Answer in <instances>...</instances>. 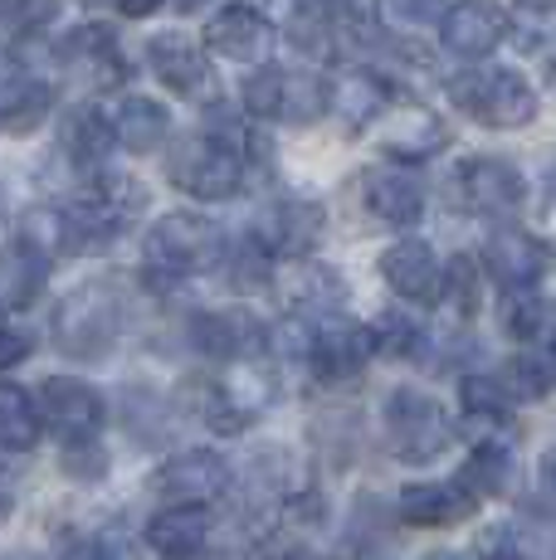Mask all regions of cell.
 I'll list each match as a JSON object with an SVG mask.
<instances>
[{
    "instance_id": "obj_1",
    "label": "cell",
    "mask_w": 556,
    "mask_h": 560,
    "mask_svg": "<svg viewBox=\"0 0 556 560\" xmlns=\"http://www.w3.org/2000/svg\"><path fill=\"white\" fill-rule=\"evenodd\" d=\"M123 337V293L113 278H89L73 283L55 303V341L63 357L73 361H99Z\"/></svg>"
},
{
    "instance_id": "obj_2",
    "label": "cell",
    "mask_w": 556,
    "mask_h": 560,
    "mask_svg": "<svg viewBox=\"0 0 556 560\" xmlns=\"http://www.w3.org/2000/svg\"><path fill=\"white\" fill-rule=\"evenodd\" d=\"M449 103L488 132H518L542 113L537 89L518 69H464L449 79Z\"/></svg>"
},
{
    "instance_id": "obj_3",
    "label": "cell",
    "mask_w": 556,
    "mask_h": 560,
    "mask_svg": "<svg viewBox=\"0 0 556 560\" xmlns=\"http://www.w3.org/2000/svg\"><path fill=\"white\" fill-rule=\"evenodd\" d=\"M244 142H230L220 132H190L171 147V161H166V176L181 196L200 200V205H216V200H234L244 186Z\"/></svg>"
},
{
    "instance_id": "obj_4",
    "label": "cell",
    "mask_w": 556,
    "mask_h": 560,
    "mask_svg": "<svg viewBox=\"0 0 556 560\" xmlns=\"http://www.w3.org/2000/svg\"><path fill=\"white\" fill-rule=\"evenodd\" d=\"M224 254L220 230L196 210H176L162 214V220L147 230L142 240V258H147V273L166 278V283H181V278H196L210 273Z\"/></svg>"
},
{
    "instance_id": "obj_5",
    "label": "cell",
    "mask_w": 556,
    "mask_h": 560,
    "mask_svg": "<svg viewBox=\"0 0 556 560\" xmlns=\"http://www.w3.org/2000/svg\"><path fill=\"white\" fill-rule=\"evenodd\" d=\"M381 419H386L391 454L401 458V463H435L449 444H454L449 409L435 400V395L410 390V385H401V390L386 395V409H381Z\"/></svg>"
},
{
    "instance_id": "obj_6",
    "label": "cell",
    "mask_w": 556,
    "mask_h": 560,
    "mask_svg": "<svg viewBox=\"0 0 556 560\" xmlns=\"http://www.w3.org/2000/svg\"><path fill=\"white\" fill-rule=\"evenodd\" d=\"M244 113L283 127H313L327 117V83L308 69H254L244 79Z\"/></svg>"
},
{
    "instance_id": "obj_7",
    "label": "cell",
    "mask_w": 556,
    "mask_h": 560,
    "mask_svg": "<svg viewBox=\"0 0 556 560\" xmlns=\"http://www.w3.org/2000/svg\"><path fill=\"white\" fill-rule=\"evenodd\" d=\"M377 347H371V327L351 322L347 312H327V317H308V347L303 365L323 385H347L371 365Z\"/></svg>"
},
{
    "instance_id": "obj_8",
    "label": "cell",
    "mask_w": 556,
    "mask_h": 560,
    "mask_svg": "<svg viewBox=\"0 0 556 560\" xmlns=\"http://www.w3.org/2000/svg\"><path fill=\"white\" fill-rule=\"evenodd\" d=\"M234 482L230 458L216 448H186V454L166 458L152 472V492L166 508H210L216 498H224Z\"/></svg>"
},
{
    "instance_id": "obj_9",
    "label": "cell",
    "mask_w": 556,
    "mask_h": 560,
    "mask_svg": "<svg viewBox=\"0 0 556 560\" xmlns=\"http://www.w3.org/2000/svg\"><path fill=\"white\" fill-rule=\"evenodd\" d=\"M274 20L264 10L244 5V0H230L206 20V49L224 63H240V69H264L274 54Z\"/></svg>"
},
{
    "instance_id": "obj_10",
    "label": "cell",
    "mask_w": 556,
    "mask_h": 560,
    "mask_svg": "<svg viewBox=\"0 0 556 560\" xmlns=\"http://www.w3.org/2000/svg\"><path fill=\"white\" fill-rule=\"evenodd\" d=\"M556 249L542 234L522 230V224H498L484 240V273H494L508 293H528L552 273Z\"/></svg>"
},
{
    "instance_id": "obj_11",
    "label": "cell",
    "mask_w": 556,
    "mask_h": 560,
    "mask_svg": "<svg viewBox=\"0 0 556 560\" xmlns=\"http://www.w3.org/2000/svg\"><path fill=\"white\" fill-rule=\"evenodd\" d=\"M454 190L468 210L488 220H512L528 205V176L502 156H468L454 171Z\"/></svg>"
},
{
    "instance_id": "obj_12",
    "label": "cell",
    "mask_w": 556,
    "mask_h": 560,
    "mask_svg": "<svg viewBox=\"0 0 556 560\" xmlns=\"http://www.w3.org/2000/svg\"><path fill=\"white\" fill-rule=\"evenodd\" d=\"M142 59H147V69H152V79L162 83L166 93H176V98L210 103V93H216V69H210L206 49H200L196 39L176 35V30L147 39Z\"/></svg>"
},
{
    "instance_id": "obj_13",
    "label": "cell",
    "mask_w": 556,
    "mask_h": 560,
    "mask_svg": "<svg viewBox=\"0 0 556 560\" xmlns=\"http://www.w3.org/2000/svg\"><path fill=\"white\" fill-rule=\"evenodd\" d=\"M39 405V424L55 429L63 444H83V439H99L103 429V395L89 381H73V375H49L35 395Z\"/></svg>"
},
{
    "instance_id": "obj_14",
    "label": "cell",
    "mask_w": 556,
    "mask_h": 560,
    "mask_svg": "<svg viewBox=\"0 0 556 560\" xmlns=\"http://www.w3.org/2000/svg\"><path fill=\"white\" fill-rule=\"evenodd\" d=\"M254 240H259L274 258H293V264H303V258H313L317 244L327 240V210L308 196H288V200H278V205L264 210Z\"/></svg>"
},
{
    "instance_id": "obj_15",
    "label": "cell",
    "mask_w": 556,
    "mask_h": 560,
    "mask_svg": "<svg viewBox=\"0 0 556 560\" xmlns=\"http://www.w3.org/2000/svg\"><path fill=\"white\" fill-rule=\"evenodd\" d=\"M190 341H196V351L210 361H254L269 347V327L244 307L196 312V317H190Z\"/></svg>"
},
{
    "instance_id": "obj_16",
    "label": "cell",
    "mask_w": 556,
    "mask_h": 560,
    "mask_svg": "<svg viewBox=\"0 0 556 560\" xmlns=\"http://www.w3.org/2000/svg\"><path fill=\"white\" fill-rule=\"evenodd\" d=\"M508 39V10L498 0H454L440 15V45L454 59H488Z\"/></svg>"
},
{
    "instance_id": "obj_17",
    "label": "cell",
    "mask_w": 556,
    "mask_h": 560,
    "mask_svg": "<svg viewBox=\"0 0 556 560\" xmlns=\"http://www.w3.org/2000/svg\"><path fill=\"white\" fill-rule=\"evenodd\" d=\"M381 278H386V288L405 307H425V303H440L444 264L425 240L405 234V240H395L391 249L381 254Z\"/></svg>"
},
{
    "instance_id": "obj_18",
    "label": "cell",
    "mask_w": 556,
    "mask_h": 560,
    "mask_svg": "<svg viewBox=\"0 0 556 560\" xmlns=\"http://www.w3.org/2000/svg\"><path fill=\"white\" fill-rule=\"evenodd\" d=\"M59 59L73 69V79L89 89H117L127 79V59L117 54V39L108 25H79L59 39Z\"/></svg>"
},
{
    "instance_id": "obj_19",
    "label": "cell",
    "mask_w": 556,
    "mask_h": 560,
    "mask_svg": "<svg viewBox=\"0 0 556 560\" xmlns=\"http://www.w3.org/2000/svg\"><path fill=\"white\" fill-rule=\"evenodd\" d=\"M327 113L347 132H367L371 122H381L391 113V83L377 69H341L327 83Z\"/></svg>"
},
{
    "instance_id": "obj_20",
    "label": "cell",
    "mask_w": 556,
    "mask_h": 560,
    "mask_svg": "<svg viewBox=\"0 0 556 560\" xmlns=\"http://www.w3.org/2000/svg\"><path fill=\"white\" fill-rule=\"evenodd\" d=\"M361 200H367L371 220L386 224V230H410V224H420V214H425V186H420V176L405 166L371 171L367 186H361Z\"/></svg>"
},
{
    "instance_id": "obj_21",
    "label": "cell",
    "mask_w": 556,
    "mask_h": 560,
    "mask_svg": "<svg viewBox=\"0 0 556 560\" xmlns=\"http://www.w3.org/2000/svg\"><path fill=\"white\" fill-rule=\"evenodd\" d=\"M49 107H55V89H49L45 79H35L30 69L0 59V127H5V132H15V137L35 132L49 117Z\"/></svg>"
},
{
    "instance_id": "obj_22",
    "label": "cell",
    "mask_w": 556,
    "mask_h": 560,
    "mask_svg": "<svg viewBox=\"0 0 556 560\" xmlns=\"http://www.w3.org/2000/svg\"><path fill=\"white\" fill-rule=\"evenodd\" d=\"M59 147H63V156H69V166L103 171V161H108L113 147H117L113 117L103 113V107H93V103L69 107V113H63V122H59Z\"/></svg>"
},
{
    "instance_id": "obj_23",
    "label": "cell",
    "mask_w": 556,
    "mask_h": 560,
    "mask_svg": "<svg viewBox=\"0 0 556 560\" xmlns=\"http://www.w3.org/2000/svg\"><path fill=\"white\" fill-rule=\"evenodd\" d=\"M210 508H162L147 522L142 541L166 560H200L210 546Z\"/></svg>"
},
{
    "instance_id": "obj_24",
    "label": "cell",
    "mask_w": 556,
    "mask_h": 560,
    "mask_svg": "<svg viewBox=\"0 0 556 560\" xmlns=\"http://www.w3.org/2000/svg\"><path fill=\"white\" fill-rule=\"evenodd\" d=\"M498 322H502V331H508V341H518L522 351H537V357L556 361V307L537 288L502 298Z\"/></svg>"
},
{
    "instance_id": "obj_25",
    "label": "cell",
    "mask_w": 556,
    "mask_h": 560,
    "mask_svg": "<svg viewBox=\"0 0 556 560\" xmlns=\"http://www.w3.org/2000/svg\"><path fill=\"white\" fill-rule=\"evenodd\" d=\"M474 508L478 502L459 482H444V478L405 482L401 488V522H410V526H454L464 516H474Z\"/></svg>"
},
{
    "instance_id": "obj_26",
    "label": "cell",
    "mask_w": 556,
    "mask_h": 560,
    "mask_svg": "<svg viewBox=\"0 0 556 560\" xmlns=\"http://www.w3.org/2000/svg\"><path fill=\"white\" fill-rule=\"evenodd\" d=\"M113 132H117V147H127L132 156H147V152H157V147H166L171 113L157 98L132 93V98H123V107H117Z\"/></svg>"
},
{
    "instance_id": "obj_27",
    "label": "cell",
    "mask_w": 556,
    "mask_h": 560,
    "mask_svg": "<svg viewBox=\"0 0 556 560\" xmlns=\"http://www.w3.org/2000/svg\"><path fill=\"white\" fill-rule=\"evenodd\" d=\"M45 283H49V264L39 254H30L20 240L0 249V307L25 312L45 293Z\"/></svg>"
},
{
    "instance_id": "obj_28",
    "label": "cell",
    "mask_w": 556,
    "mask_h": 560,
    "mask_svg": "<svg viewBox=\"0 0 556 560\" xmlns=\"http://www.w3.org/2000/svg\"><path fill=\"white\" fill-rule=\"evenodd\" d=\"M454 482L474 502L502 498V492H508V482H512V448L502 444V439H484V444H474V454L464 458V468H459Z\"/></svg>"
},
{
    "instance_id": "obj_29",
    "label": "cell",
    "mask_w": 556,
    "mask_h": 560,
    "mask_svg": "<svg viewBox=\"0 0 556 560\" xmlns=\"http://www.w3.org/2000/svg\"><path fill=\"white\" fill-rule=\"evenodd\" d=\"M45 424H39V405L25 385L0 381V448L5 454H30L39 444Z\"/></svg>"
},
{
    "instance_id": "obj_30",
    "label": "cell",
    "mask_w": 556,
    "mask_h": 560,
    "mask_svg": "<svg viewBox=\"0 0 556 560\" xmlns=\"http://www.w3.org/2000/svg\"><path fill=\"white\" fill-rule=\"evenodd\" d=\"M484 264H478L474 254H454L440 278V303L454 312L459 322H474L478 312H484Z\"/></svg>"
},
{
    "instance_id": "obj_31",
    "label": "cell",
    "mask_w": 556,
    "mask_h": 560,
    "mask_svg": "<svg viewBox=\"0 0 556 560\" xmlns=\"http://www.w3.org/2000/svg\"><path fill=\"white\" fill-rule=\"evenodd\" d=\"M508 39L532 59L556 54V0H522L508 15Z\"/></svg>"
},
{
    "instance_id": "obj_32",
    "label": "cell",
    "mask_w": 556,
    "mask_h": 560,
    "mask_svg": "<svg viewBox=\"0 0 556 560\" xmlns=\"http://www.w3.org/2000/svg\"><path fill=\"white\" fill-rule=\"evenodd\" d=\"M371 347H377V357L410 361L425 351V327L405 307H386L377 322H371Z\"/></svg>"
},
{
    "instance_id": "obj_33",
    "label": "cell",
    "mask_w": 556,
    "mask_h": 560,
    "mask_svg": "<svg viewBox=\"0 0 556 560\" xmlns=\"http://www.w3.org/2000/svg\"><path fill=\"white\" fill-rule=\"evenodd\" d=\"M459 409H464L468 419L494 429V424H508L512 395L502 390L498 375H464V381H459Z\"/></svg>"
},
{
    "instance_id": "obj_34",
    "label": "cell",
    "mask_w": 556,
    "mask_h": 560,
    "mask_svg": "<svg viewBox=\"0 0 556 560\" xmlns=\"http://www.w3.org/2000/svg\"><path fill=\"white\" fill-rule=\"evenodd\" d=\"M440 147H444V127L435 122L430 113H410L386 137V156H395V161H425L440 152Z\"/></svg>"
},
{
    "instance_id": "obj_35",
    "label": "cell",
    "mask_w": 556,
    "mask_h": 560,
    "mask_svg": "<svg viewBox=\"0 0 556 560\" xmlns=\"http://www.w3.org/2000/svg\"><path fill=\"white\" fill-rule=\"evenodd\" d=\"M274 254L264 249L259 240H244L240 249H234V258H230V283H234V293H259V288H269L274 283Z\"/></svg>"
},
{
    "instance_id": "obj_36",
    "label": "cell",
    "mask_w": 556,
    "mask_h": 560,
    "mask_svg": "<svg viewBox=\"0 0 556 560\" xmlns=\"http://www.w3.org/2000/svg\"><path fill=\"white\" fill-rule=\"evenodd\" d=\"M59 15V0H0V30L5 35H35Z\"/></svg>"
},
{
    "instance_id": "obj_37",
    "label": "cell",
    "mask_w": 556,
    "mask_h": 560,
    "mask_svg": "<svg viewBox=\"0 0 556 560\" xmlns=\"http://www.w3.org/2000/svg\"><path fill=\"white\" fill-rule=\"evenodd\" d=\"M377 5L395 30H425V25H440L449 0H377Z\"/></svg>"
},
{
    "instance_id": "obj_38",
    "label": "cell",
    "mask_w": 556,
    "mask_h": 560,
    "mask_svg": "<svg viewBox=\"0 0 556 560\" xmlns=\"http://www.w3.org/2000/svg\"><path fill=\"white\" fill-rule=\"evenodd\" d=\"M59 468L69 472L73 482H99L103 472H108V454H103L99 439H83V444H63Z\"/></svg>"
},
{
    "instance_id": "obj_39",
    "label": "cell",
    "mask_w": 556,
    "mask_h": 560,
    "mask_svg": "<svg viewBox=\"0 0 556 560\" xmlns=\"http://www.w3.org/2000/svg\"><path fill=\"white\" fill-rule=\"evenodd\" d=\"M30 351H35V341H30L25 331H10V327H0V375H5V371H15V365L30 357Z\"/></svg>"
},
{
    "instance_id": "obj_40",
    "label": "cell",
    "mask_w": 556,
    "mask_h": 560,
    "mask_svg": "<svg viewBox=\"0 0 556 560\" xmlns=\"http://www.w3.org/2000/svg\"><path fill=\"white\" fill-rule=\"evenodd\" d=\"M15 508H20V482H15L10 468H0V526L15 516Z\"/></svg>"
},
{
    "instance_id": "obj_41",
    "label": "cell",
    "mask_w": 556,
    "mask_h": 560,
    "mask_svg": "<svg viewBox=\"0 0 556 560\" xmlns=\"http://www.w3.org/2000/svg\"><path fill=\"white\" fill-rule=\"evenodd\" d=\"M117 10H123L127 20H147V15H157V10L166 5V0H113Z\"/></svg>"
},
{
    "instance_id": "obj_42",
    "label": "cell",
    "mask_w": 556,
    "mask_h": 560,
    "mask_svg": "<svg viewBox=\"0 0 556 560\" xmlns=\"http://www.w3.org/2000/svg\"><path fill=\"white\" fill-rule=\"evenodd\" d=\"M269 560H317V556L308 551V546H283V551H278V556H269Z\"/></svg>"
},
{
    "instance_id": "obj_43",
    "label": "cell",
    "mask_w": 556,
    "mask_h": 560,
    "mask_svg": "<svg viewBox=\"0 0 556 560\" xmlns=\"http://www.w3.org/2000/svg\"><path fill=\"white\" fill-rule=\"evenodd\" d=\"M425 560H468L464 551H435V556H425Z\"/></svg>"
},
{
    "instance_id": "obj_44",
    "label": "cell",
    "mask_w": 556,
    "mask_h": 560,
    "mask_svg": "<svg viewBox=\"0 0 556 560\" xmlns=\"http://www.w3.org/2000/svg\"><path fill=\"white\" fill-rule=\"evenodd\" d=\"M206 0H176V10H200Z\"/></svg>"
},
{
    "instance_id": "obj_45",
    "label": "cell",
    "mask_w": 556,
    "mask_h": 560,
    "mask_svg": "<svg viewBox=\"0 0 556 560\" xmlns=\"http://www.w3.org/2000/svg\"><path fill=\"white\" fill-rule=\"evenodd\" d=\"M547 79H552V89H556V54L547 59Z\"/></svg>"
},
{
    "instance_id": "obj_46",
    "label": "cell",
    "mask_w": 556,
    "mask_h": 560,
    "mask_svg": "<svg viewBox=\"0 0 556 560\" xmlns=\"http://www.w3.org/2000/svg\"><path fill=\"white\" fill-rule=\"evenodd\" d=\"M552 205H556V180H552Z\"/></svg>"
},
{
    "instance_id": "obj_47",
    "label": "cell",
    "mask_w": 556,
    "mask_h": 560,
    "mask_svg": "<svg viewBox=\"0 0 556 560\" xmlns=\"http://www.w3.org/2000/svg\"><path fill=\"white\" fill-rule=\"evenodd\" d=\"M83 5H99V0H83Z\"/></svg>"
}]
</instances>
